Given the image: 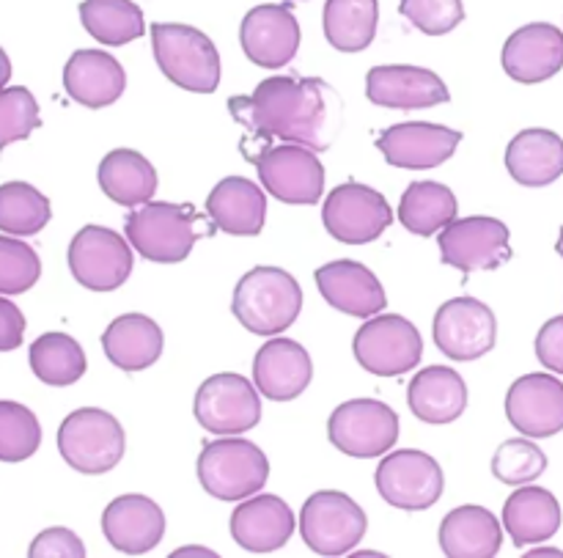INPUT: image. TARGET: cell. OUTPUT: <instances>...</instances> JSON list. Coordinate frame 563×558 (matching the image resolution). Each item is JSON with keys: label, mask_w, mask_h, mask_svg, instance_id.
Here are the masks:
<instances>
[{"label": "cell", "mask_w": 563, "mask_h": 558, "mask_svg": "<svg viewBox=\"0 0 563 558\" xmlns=\"http://www.w3.org/2000/svg\"><path fill=\"white\" fill-rule=\"evenodd\" d=\"M201 215L190 204L148 201L126 218V240L154 264H179L198 242Z\"/></svg>", "instance_id": "obj_5"}, {"label": "cell", "mask_w": 563, "mask_h": 558, "mask_svg": "<svg viewBox=\"0 0 563 558\" xmlns=\"http://www.w3.org/2000/svg\"><path fill=\"white\" fill-rule=\"evenodd\" d=\"M456 196L440 182H412L399 201V220L418 237H434L456 220Z\"/></svg>", "instance_id": "obj_35"}, {"label": "cell", "mask_w": 563, "mask_h": 558, "mask_svg": "<svg viewBox=\"0 0 563 558\" xmlns=\"http://www.w3.org/2000/svg\"><path fill=\"white\" fill-rule=\"evenodd\" d=\"M163 330L146 314H121L102 333V350L113 366L135 374L148 369L163 355Z\"/></svg>", "instance_id": "obj_28"}, {"label": "cell", "mask_w": 563, "mask_h": 558, "mask_svg": "<svg viewBox=\"0 0 563 558\" xmlns=\"http://www.w3.org/2000/svg\"><path fill=\"white\" fill-rule=\"evenodd\" d=\"M192 413L207 433L242 435L262 422V396L256 385L242 374H212L196 391Z\"/></svg>", "instance_id": "obj_10"}, {"label": "cell", "mask_w": 563, "mask_h": 558, "mask_svg": "<svg viewBox=\"0 0 563 558\" xmlns=\"http://www.w3.org/2000/svg\"><path fill=\"white\" fill-rule=\"evenodd\" d=\"M434 344L451 361H478L498 339V319L487 303L476 297H454L434 314Z\"/></svg>", "instance_id": "obj_16"}, {"label": "cell", "mask_w": 563, "mask_h": 558, "mask_svg": "<svg viewBox=\"0 0 563 558\" xmlns=\"http://www.w3.org/2000/svg\"><path fill=\"white\" fill-rule=\"evenodd\" d=\"M537 358L548 372L563 374V314L542 325L537 336Z\"/></svg>", "instance_id": "obj_45"}, {"label": "cell", "mask_w": 563, "mask_h": 558, "mask_svg": "<svg viewBox=\"0 0 563 558\" xmlns=\"http://www.w3.org/2000/svg\"><path fill=\"white\" fill-rule=\"evenodd\" d=\"M379 495L390 506L405 512H423L434 506L443 495V468L434 457L418 449H401L385 457L377 468Z\"/></svg>", "instance_id": "obj_13"}, {"label": "cell", "mask_w": 563, "mask_h": 558, "mask_svg": "<svg viewBox=\"0 0 563 558\" xmlns=\"http://www.w3.org/2000/svg\"><path fill=\"white\" fill-rule=\"evenodd\" d=\"M295 534V512L278 495H251L231 512V537L247 554H275Z\"/></svg>", "instance_id": "obj_23"}, {"label": "cell", "mask_w": 563, "mask_h": 558, "mask_svg": "<svg viewBox=\"0 0 563 558\" xmlns=\"http://www.w3.org/2000/svg\"><path fill=\"white\" fill-rule=\"evenodd\" d=\"M511 427L533 440L563 433V383L555 374H526L515 380L506 396Z\"/></svg>", "instance_id": "obj_18"}, {"label": "cell", "mask_w": 563, "mask_h": 558, "mask_svg": "<svg viewBox=\"0 0 563 558\" xmlns=\"http://www.w3.org/2000/svg\"><path fill=\"white\" fill-rule=\"evenodd\" d=\"M207 212L214 229L225 234L256 237L262 234L267 218V196L256 182L245 176H225L209 193Z\"/></svg>", "instance_id": "obj_26"}, {"label": "cell", "mask_w": 563, "mask_h": 558, "mask_svg": "<svg viewBox=\"0 0 563 558\" xmlns=\"http://www.w3.org/2000/svg\"><path fill=\"white\" fill-rule=\"evenodd\" d=\"M328 438L341 455L374 460L388 455L399 440V416L379 400H350L330 416Z\"/></svg>", "instance_id": "obj_9"}, {"label": "cell", "mask_w": 563, "mask_h": 558, "mask_svg": "<svg viewBox=\"0 0 563 558\" xmlns=\"http://www.w3.org/2000/svg\"><path fill=\"white\" fill-rule=\"evenodd\" d=\"M506 168L517 185L548 187L563 176V138L553 130H522L506 149Z\"/></svg>", "instance_id": "obj_29"}, {"label": "cell", "mask_w": 563, "mask_h": 558, "mask_svg": "<svg viewBox=\"0 0 563 558\" xmlns=\"http://www.w3.org/2000/svg\"><path fill=\"white\" fill-rule=\"evenodd\" d=\"M231 311L251 333L278 336L300 317L302 289L286 270L253 267L236 284Z\"/></svg>", "instance_id": "obj_2"}, {"label": "cell", "mask_w": 563, "mask_h": 558, "mask_svg": "<svg viewBox=\"0 0 563 558\" xmlns=\"http://www.w3.org/2000/svg\"><path fill=\"white\" fill-rule=\"evenodd\" d=\"M9 77H11V61L9 55H5V50L0 47V88H5Z\"/></svg>", "instance_id": "obj_47"}, {"label": "cell", "mask_w": 563, "mask_h": 558, "mask_svg": "<svg viewBox=\"0 0 563 558\" xmlns=\"http://www.w3.org/2000/svg\"><path fill=\"white\" fill-rule=\"evenodd\" d=\"M80 20L82 28L108 47H121L146 33L141 6L132 0H82Z\"/></svg>", "instance_id": "obj_36"}, {"label": "cell", "mask_w": 563, "mask_h": 558, "mask_svg": "<svg viewBox=\"0 0 563 558\" xmlns=\"http://www.w3.org/2000/svg\"><path fill=\"white\" fill-rule=\"evenodd\" d=\"M366 97L379 108L416 110L445 105L451 99L449 88L434 72L423 66L390 64L374 66L366 75Z\"/></svg>", "instance_id": "obj_21"}, {"label": "cell", "mask_w": 563, "mask_h": 558, "mask_svg": "<svg viewBox=\"0 0 563 558\" xmlns=\"http://www.w3.org/2000/svg\"><path fill=\"white\" fill-rule=\"evenodd\" d=\"M53 218V209L44 193L27 182L0 185V231L11 237H33Z\"/></svg>", "instance_id": "obj_38"}, {"label": "cell", "mask_w": 563, "mask_h": 558, "mask_svg": "<svg viewBox=\"0 0 563 558\" xmlns=\"http://www.w3.org/2000/svg\"><path fill=\"white\" fill-rule=\"evenodd\" d=\"M460 141V130L429 124V121H407V124L388 127L377 138V149L394 168L429 171L454 157Z\"/></svg>", "instance_id": "obj_19"}, {"label": "cell", "mask_w": 563, "mask_h": 558, "mask_svg": "<svg viewBox=\"0 0 563 558\" xmlns=\"http://www.w3.org/2000/svg\"><path fill=\"white\" fill-rule=\"evenodd\" d=\"M262 187L284 204H317L324 193V165L317 152L297 143L264 149L256 157Z\"/></svg>", "instance_id": "obj_15"}, {"label": "cell", "mask_w": 563, "mask_h": 558, "mask_svg": "<svg viewBox=\"0 0 563 558\" xmlns=\"http://www.w3.org/2000/svg\"><path fill=\"white\" fill-rule=\"evenodd\" d=\"M31 558H86V545L69 528H47L38 534L27 550Z\"/></svg>", "instance_id": "obj_44"}, {"label": "cell", "mask_w": 563, "mask_h": 558, "mask_svg": "<svg viewBox=\"0 0 563 558\" xmlns=\"http://www.w3.org/2000/svg\"><path fill=\"white\" fill-rule=\"evenodd\" d=\"M440 548L449 558H493L504 548V526L484 506H460L440 523Z\"/></svg>", "instance_id": "obj_30"}, {"label": "cell", "mask_w": 563, "mask_h": 558, "mask_svg": "<svg viewBox=\"0 0 563 558\" xmlns=\"http://www.w3.org/2000/svg\"><path fill=\"white\" fill-rule=\"evenodd\" d=\"M555 251H559V256L563 259V226H561V231H559V242H555Z\"/></svg>", "instance_id": "obj_49"}, {"label": "cell", "mask_w": 563, "mask_h": 558, "mask_svg": "<svg viewBox=\"0 0 563 558\" xmlns=\"http://www.w3.org/2000/svg\"><path fill=\"white\" fill-rule=\"evenodd\" d=\"M27 358H31L33 374L53 389L75 385L88 366L82 347L71 336L58 333V330L38 336L31 344Z\"/></svg>", "instance_id": "obj_37"}, {"label": "cell", "mask_w": 563, "mask_h": 558, "mask_svg": "<svg viewBox=\"0 0 563 558\" xmlns=\"http://www.w3.org/2000/svg\"><path fill=\"white\" fill-rule=\"evenodd\" d=\"M407 405L423 424H451L465 413L467 385L451 366H429L412 378Z\"/></svg>", "instance_id": "obj_32"}, {"label": "cell", "mask_w": 563, "mask_h": 558, "mask_svg": "<svg viewBox=\"0 0 563 558\" xmlns=\"http://www.w3.org/2000/svg\"><path fill=\"white\" fill-rule=\"evenodd\" d=\"M352 350L366 372L377 378H399L421 363L423 339L410 319L399 314H379L357 328Z\"/></svg>", "instance_id": "obj_7"}, {"label": "cell", "mask_w": 563, "mask_h": 558, "mask_svg": "<svg viewBox=\"0 0 563 558\" xmlns=\"http://www.w3.org/2000/svg\"><path fill=\"white\" fill-rule=\"evenodd\" d=\"M544 471H548V455L533 440H526V435L504 440L493 457L495 479L509 484V488L533 484Z\"/></svg>", "instance_id": "obj_40"}, {"label": "cell", "mask_w": 563, "mask_h": 558, "mask_svg": "<svg viewBox=\"0 0 563 558\" xmlns=\"http://www.w3.org/2000/svg\"><path fill=\"white\" fill-rule=\"evenodd\" d=\"M132 245L104 226H86L69 242V270L91 292H113L132 275Z\"/></svg>", "instance_id": "obj_12"}, {"label": "cell", "mask_w": 563, "mask_h": 558, "mask_svg": "<svg viewBox=\"0 0 563 558\" xmlns=\"http://www.w3.org/2000/svg\"><path fill=\"white\" fill-rule=\"evenodd\" d=\"M42 446V424L20 402H0V462H25Z\"/></svg>", "instance_id": "obj_39"}, {"label": "cell", "mask_w": 563, "mask_h": 558, "mask_svg": "<svg viewBox=\"0 0 563 558\" xmlns=\"http://www.w3.org/2000/svg\"><path fill=\"white\" fill-rule=\"evenodd\" d=\"M313 363L302 344L273 339L253 358V383L258 394L273 402H291L311 385Z\"/></svg>", "instance_id": "obj_25"}, {"label": "cell", "mask_w": 563, "mask_h": 558, "mask_svg": "<svg viewBox=\"0 0 563 558\" xmlns=\"http://www.w3.org/2000/svg\"><path fill=\"white\" fill-rule=\"evenodd\" d=\"M102 534L119 554L143 556L163 543L165 515L146 495H119L102 512Z\"/></svg>", "instance_id": "obj_22"}, {"label": "cell", "mask_w": 563, "mask_h": 558, "mask_svg": "<svg viewBox=\"0 0 563 558\" xmlns=\"http://www.w3.org/2000/svg\"><path fill=\"white\" fill-rule=\"evenodd\" d=\"M504 72L517 83L537 86L563 69V31L550 22L522 25L506 39L500 53Z\"/></svg>", "instance_id": "obj_20"}, {"label": "cell", "mask_w": 563, "mask_h": 558, "mask_svg": "<svg viewBox=\"0 0 563 558\" xmlns=\"http://www.w3.org/2000/svg\"><path fill=\"white\" fill-rule=\"evenodd\" d=\"M240 44L247 61L262 69L291 64L300 50V22L291 14V3H262L247 11L240 25Z\"/></svg>", "instance_id": "obj_17"}, {"label": "cell", "mask_w": 563, "mask_h": 558, "mask_svg": "<svg viewBox=\"0 0 563 558\" xmlns=\"http://www.w3.org/2000/svg\"><path fill=\"white\" fill-rule=\"evenodd\" d=\"M324 36L341 53H361L377 36V0H328L322 14Z\"/></svg>", "instance_id": "obj_34"}, {"label": "cell", "mask_w": 563, "mask_h": 558, "mask_svg": "<svg viewBox=\"0 0 563 558\" xmlns=\"http://www.w3.org/2000/svg\"><path fill=\"white\" fill-rule=\"evenodd\" d=\"M64 88L82 108H108L124 94L126 75L104 50H77L64 66Z\"/></svg>", "instance_id": "obj_27"}, {"label": "cell", "mask_w": 563, "mask_h": 558, "mask_svg": "<svg viewBox=\"0 0 563 558\" xmlns=\"http://www.w3.org/2000/svg\"><path fill=\"white\" fill-rule=\"evenodd\" d=\"M25 339V317L11 300L0 297V352H11Z\"/></svg>", "instance_id": "obj_46"}, {"label": "cell", "mask_w": 563, "mask_h": 558, "mask_svg": "<svg viewBox=\"0 0 563 558\" xmlns=\"http://www.w3.org/2000/svg\"><path fill=\"white\" fill-rule=\"evenodd\" d=\"M443 264L462 270L465 275L478 270H498L511 259L509 226L498 218H473L451 220L438 237Z\"/></svg>", "instance_id": "obj_14"}, {"label": "cell", "mask_w": 563, "mask_h": 558, "mask_svg": "<svg viewBox=\"0 0 563 558\" xmlns=\"http://www.w3.org/2000/svg\"><path fill=\"white\" fill-rule=\"evenodd\" d=\"M42 275L38 253L16 237H0V295H22Z\"/></svg>", "instance_id": "obj_42"}, {"label": "cell", "mask_w": 563, "mask_h": 558, "mask_svg": "<svg viewBox=\"0 0 563 558\" xmlns=\"http://www.w3.org/2000/svg\"><path fill=\"white\" fill-rule=\"evenodd\" d=\"M229 110L247 132L245 157L273 138L324 152L344 124V102L322 77H267L251 97H231Z\"/></svg>", "instance_id": "obj_1"}, {"label": "cell", "mask_w": 563, "mask_h": 558, "mask_svg": "<svg viewBox=\"0 0 563 558\" xmlns=\"http://www.w3.org/2000/svg\"><path fill=\"white\" fill-rule=\"evenodd\" d=\"M504 528L515 548L539 545L555 537L561 528V504L550 490L522 484L504 506Z\"/></svg>", "instance_id": "obj_31"}, {"label": "cell", "mask_w": 563, "mask_h": 558, "mask_svg": "<svg viewBox=\"0 0 563 558\" xmlns=\"http://www.w3.org/2000/svg\"><path fill=\"white\" fill-rule=\"evenodd\" d=\"M58 451L69 468L88 477H99V473L113 471L124 457V427L108 411L80 407L60 424Z\"/></svg>", "instance_id": "obj_6"}, {"label": "cell", "mask_w": 563, "mask_h": 558, "mask_svg": "<svg viewBox=\"0 0 563 558\" xmlns=\"http://www.w3.org/2000/svg\"><path fill=\"white\" fill-rule=\"evenodd\" d=\"M269 479V460L256 444L236 435L203 444L198 455V482L218 501H245Z\"/></svg>", "instance_id": "obj_4"}, {"label": "cell", "mask_w": 563, "mask_h": 558, "mask_svg": "<svg viewBox=\"0 0 563 558\" xmlns=\"http://www.w3.org/2000/svg\"><path fill=\"white\" fill-rule=\"evenodd\" d=\"M42 127L38 105L25 86L0 88V152L9 143L25 141Z\"/></svg>", "instance_id": "obj_41"}, {"label": "cell", "mask_w": 563, "mask_h": 558, "mask_svg": "<svg viewBox=\"0 0 563 558\" xmlns=\"http://www.w3.org/2000/svg\"><path fill=\"white\" fill-rule=\"evenodd\" d=\"M366 512L346 493L319 490L300 512L302 543L317 556H344L366 537Z\"/></svg>", "instance_id": "obj_8"}, {"label": "cell", "mask_w": 563, "mask_h": 558, "mask_svg": "<svg viewBox=\"0 0 563 558\" xmlns=\"http://www.w3.org/2000/svg\"><path fill=\"white\" fill-rule=\"evenodd\" d=\"M531 556H563L561 550H555V548H544V550H533Z\"/></svg>", "instance_id": "obj_48"}, {"label": "cell", "mask_w": 563, "mask_h": 558, "mask_svg": "<svg viewBox=\"0 0 563 558\" xmlns=\"http://www.w3.org/2000/svg\"><path fill=\"white\" fill-rule=\"evenodd\" d=\"M322 223L335 242L366 245L379 240L383 231L394 223V209L374 187L344 182L324 198Z\"/></svg>", "instance_id": "obj_11"}, {"label": "cell", "mask_w": 563, "mask_h": 558, "mask_svg": "<svg viewBox=\"0 0 563 558\" xmlns=\"http://www.w3.org/2000/svg\"><path fill=\"white\" fill-rule=\"evenodd\" d=\"M154 58L174 86L212 94L220 86V55L207 33L181 22H154Z\"/></svg>", "instance_id": "obj_3"}, {"label": "cell", "mask_w": 563, "mask_h": 558, "mask_svg": "<svg viewBox=\"0 0 563 558\" xmlns=\"http://www.w3.org/2000/svg\"><path fill=\"white\" fill-rule=\"evenodd\" d=\"M399 14L427 36H443L465 20V6L462 0H401Z\"/></svg>", "instance_id": "obj_43"}, {"label": "cell", "mask_w": 563, "mask_h": 558, "mask_svg": "<svg viewBox=\"0 0 563 558\" xmlns=\"http://www.w3.org/2000/svg\"><path fill=\"white\" fill-rule=\"evenodd\" d=\"M97 179L104 196L121 207H141L157 193V171L135 149H113L104 154Z\"/></svg>", "instance_id": "obj_33"}, {"label": "cell", "mask_w": 563, "mask_h": 558, "mask_svg": "<svg viewBox=\"0 0 563 558\" xmlns=\"http://www.w3.org/2000/svg\"><path fill=\"white\" fill-rule=\"evenodd\" d=\"M317 286L330 306L350 317H377L388 306V297H385L377 275L366 264L352 262V259L322 264L317 270Z\"/></svg>", "instance_id": "obj_24"}]
</instances>
